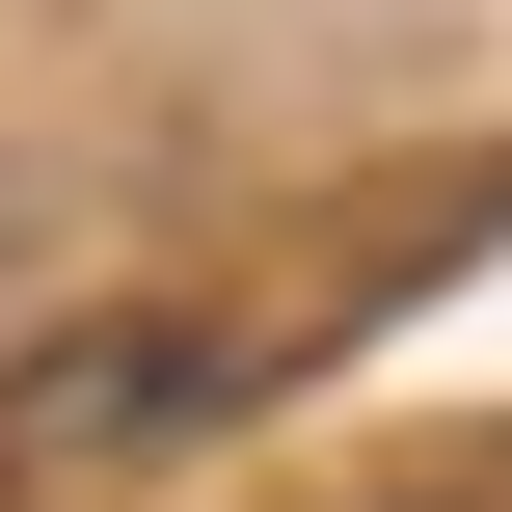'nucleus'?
I'll list each match as a JSON object with an SVG mask.
<instances>
[{
  "instance_id": "1",
  "label": "nucleus",
  "mask_w": 512,
  "mask_h": 512,
  "mask_svg": "<svg viewBox=\"0 0 512 512\" xmlns=\"http://www.w3.org/2000/svg\"><path fill=\"white\" fill-rule=\"evenodd\" d=\"M216 405H243L216 324H81V351L0 378V486H108V459H162V432H216Z\"/></svg>"
}]
</instances>
